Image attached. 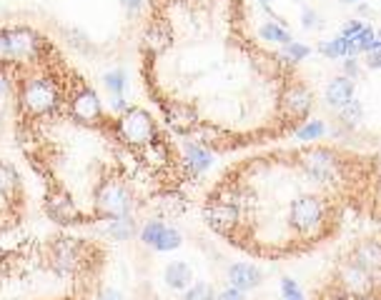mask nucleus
<instances>
[{
    "mask_svg": "<svg viewBox=\"0 0 381 300\" xmlns=\"http://www.w3.org/2000/svg\"><path fill=\"white\" fill-rule=\"evenodd\" d=\"M118 130L123 140L133 148H146L163 135L156 125L153 115L143 108H126L123 115H118Z\"/></svg>",
    "mask_w": 381,
    "mask_h": 300,
    "instance_id": "nucleus-1",
    "label": "nucleus"
},
{
    "mask_svg": "<svg viewBox=\"0 0 381 300\" xmlns=\"http://www.w3.org/2000/svg\"><path fill=\"white\" fill-rule=\"evenodd\" d=\"M326 205L319 195H299L289 205V223L301 235H314L324 225Z\"/></svg>",
    "mask_w": 381,
    "mask_h": 300,
    "instance_id": "nucleus-2",
    "label": "nucleus"
},
{
    "mask_svg": "<svg viewBox=\"0 0 381 300\" xmlns=\"http://www.w3.org/2000/svg\"><path fill=\"white\" fill-rule=\"evenodd\" d=\"M301 168H304L306 178L311 183H319V185H329L339 178V160L326 148H311V150H306L304 158H301Z\"/></svg>",
    "mask_w": 381,
    "mask_h": 300,
    "instance_id": "nucleus-3",
    "label": "nucleus"
},
{
    "mask_svg": "<svg viewBox=\"0 0 381 300\" xmlns=\"http://www.w3.org/2000/svg\"><path fill=\"white\" fill-rule=\"evenodd\" d=\"M66 105H68V113L81 123H96L103 118V108H101L98 95L88 86H83V83H78V86L73 88Z\"/></svg>",
    "mask_w": 381,
    "mask_h": 300,
    "instance_id": "nucleus-4",
    "label": "nucleus"
},
{
    "mask_svg": "<svg viewBox=\"0 0 381 300\" xmlns=\"http://www.w3.org/2000/svg\"><path fill=\"white\" fill-rule=\"evenodd\" d=\"M203 215H206V223L211 225L216 233H221V235H231L233 230H236L238 220H241V213H238L236 205L226 203V200L216 198V195L208 200Z\"/></svg>",
    "mask_w": 381,
    "mask_h": 300,
    "instance_id": "nucleus-5",
    "label": "nucleus"
},
{
    "mask_svg": "<svg viewBox=\"0 0 381 300\" xmlns=\"http://www.w3.org/2000/svg\"><path fill=\"white\" fill-rule=\"evenodd\" d=\"M341 285H344L351 295H356V298H364V295H369L371 288H374V280H371L369 270H364L361 265H356L354 260H349V263L341 265Z\"/></svg>",
    "mask_w": 381,
    "mask_h": 300,
    "instance_id": "nucleus-6",
    "label": "nucleus"
},
{
    "mask_svg": "<svg viewBox=\"0 0 381 300\" xmlns=\"http://www.w3.org/2000/svg\"><path fill=\"white\" fill-rule=\"evenodd\" d=\"M311 93L306 90L304 86H291V88H286L283 90V98H281V103H283V108H286V113H289L291 118H304L306 113L311 110Z\"/></svg>",
    "mask_w": 381,
    "mask_h": 300,
    "instance_id": "nucleus-7",
    "label": "nucleus"
},
{
    "mask_svg": "<svg viewBox=\"0 0 381 300\" xmlns=\"http://www.w3.org/2000/svg\"><path fill=\"white\" fill-rule=\"evenodd\" d=\"M356 265H361L364 270H381V243L379 240H364L356 245L354 255H351Z\"/></svg>",
    "mask_w": 381,
    "mask_h": 300,
    "instance_id": "nucleus-8",
    "label": "nucleus"
},
{
    "mask_svg": "<svg viewBox=\"0 0 381 300\" xmlns=\"http://www.w3.org/2000/svg\"><path fill=\"white\" fill-rule=\"evenodd\" d=\"M228 280H231L233 288L251 290L261 283V273H258V268H253V265H248V263H236L228 270Z\"/></svg>",
    "mask_w": 381,
    "mask_h": 300,
    "instance_id": "nucleus-9",
    "label": "nucleus"
},
{
    "mask_svg": "<svg viewBox=\"0 0 381 300\" xmlns=\"http://www.w3.org/2000/svg\"><path fill=\"white\" fill-rule=\"evenodd\" d=\"M211 153L206 148H201L198 143H188L186 145V168H188L190 175H201L203 170L211 168Z\"/></svg>",
    "mask_w": 381,
    "mask_h": 300,
    "instance_id": "nucleus-10",
    "label": "nucleus"
},
{
    "mask_svg": "<svg viewBox=\"0 0 381 300\" xmlns=\"http://www.w3.org/2000/svg\"><path fill=\"white\" fill-rule=\"evenodd\" d=\"M351 98H354V83L346 76L334 78V81L329 83V88H326V100L334 108H341L344 103H349Z\"/></svg>",
    "mask_w": 381,
    "mask_h": 300,
    "instance_id": "nucleus-11",
    "label": "nucleus"
},
{
    "mask_svg": "<svg viewBox=\"0 0 381 300\" xmlns=\"http://www.w3.org/2000/svg\"><path fill=\"white\" fill-rule=\"evenodd\" d=\"M21 193V175L13 165L0 163V195H11V198H18Z\"/></svg>",
    "mask_w": 381,
    "mask_h": 300,
    "instance_id": "nucleus-12",
    "label": "nucleus"
},
{
    "mask_svg": "<svg viewBox=\"0 0 381 300\" xmlns=\"http://www.w3.org/2000/svg\"><path fill=\"white\" fill-rule=\"evenodd\" d=\"M193 280V273H190V268L186 263H171L168 268H166V283L171 285V288H186V285Z\"/></svg>",
    "mask_w": 381,
    "mask_h": 300,
    "instance_id": "nucleus-13",
    "label": "nucleus"
},
{
    "mask_svg": "<svg viewBox=\"0 0 381 300\" xmlns=\"http://www.w3.org/2000/svg\"><path fill=\"white\" fill-rule=\"evenodd\" d=\"M108 235L116 240H126L133 235V220H131V215H126V218H113L108 225Z\"/></svg>",
    "mask_w": 381,
    "mask_h": 300,
    "instance_id": "nucleus-14",
    "label": "nucleus"
},
{
    "mask_svg": "<svg viewBox=\"0 0 381 300\" xmlns=\"http://www.w3.org/2000/svg\"><path fill=\"white\" fill-rule=\"evenodd\" d=\"M321 53H324L326 58H341V56H349L351 53V43H349V38H334L331 43H324L321 46Z\"/></svg>",
    "mask_w": 381,
    "mask_h": 300,
    "instance_id": "nucleus-15",
    "label": "nucleus"
},
{
    "mask_svg": "<svg viewBox=\"0 0 381 300\" xmlns=\"http://www.w3.org/2000/svg\"><path fill=\"white\" fill-rule=\"evenodd\" d=\"M261 38L263 41H271V43H281V46H289L291 43V36L283 31L281 26H276V23H266V26H261Z\"/></svg>",
    "mask_w": 381,
    "mask_h": 300,
    "instance_id": "nucleus-16",
    "label": "nucleus"
},
{
    "mask_svg": "<svg viewBox=\"0 0 381 300\" xmlns=\"http://www.w3.org/2000/svg\"><path fill=\"white\" fill-rule=\"evenodd\" d=\"M374 31L371 28H361L359 33H354V36L349 38V43H351V53H356V51H371V46H374Z\"/></svg>",
    "mask_w": 381,
    "mask_h": 300,
    "instance_id": "nucleus-17",
    "label": "nucleus"
},
{
    "mask_svg": "<svg viewBox=\"0 0 381 300\" xmlns=\"http://www.w3.org/2000/svg\"><path fill=\"white\" fill-rule=\"evenodd\" d=\"M178 245H181V233H178V230H173V228H163V233H161L158 243H156L153 248H156V250H161V253H168V250L178 248Z\"/></svg>",
    "mask_w": 381,
    "mask_h": 300,
    "instance_id": "nucleus-18",
    "label": "nucleus"
},
{
    "mask_svg": "<svg viewBox=\"0 0 381 300\" xmlns=\"http://www.w3.org/2000/svg\"><path fill=\"white\" fill-rule=\"evenodd\" d=\"M321 135H324V123L321 120H311L296 130V138H299V140H316V138H321Z\"/></svg>",
    "mask_w": 381,
    "mask_h": 300,
    "instance_id": "nucleus-19",
    "label": "nucleus"
},
{
    "mask_svg": "<svg viewBox=\"0 0 381 300\" xmlns=\"http://www.w3.org/2000/svg\"><path fill=\"white\" fill-rule=\"evenodd\" d=\"M166 225L161 223V220H151V223H146V228L141 230V240H143L146 245H156L161 238V233H163Z\"/></svg>",
    "mask_w": 381,
    "mask_h": 300,
    "instance_id": "nucleus-20",
    "label": "nucleus"
},
{
    "mask_svg": "<svg viewBox=\"0 0 381 300\" xmlns=\"http://www.w3.org/2000/svg\"><path fill=\"white\" fill-rule=\"evenodd\" d=\"M341 118H344L349 125H356V123L361 120V103L354 100V98H351L349 103H344V105H341Z\"/></svg>",
    "mask_w": 381,
    "mask_h": 300,
    "instance_id": "nucleus-21",
    "label": "nucleus"
},
{
    "mask_svg": "<svg viewBox=\"0 0 381 300\" xmlns=\"http://www.w3.org/2000/svg\"><path fill=\"white\" fill-rule=\"evenodd\" d=\"M183 300H216V295H213V288L208 283H198L186 293Z\"/></svg>",
    "mask_w": 381,
    "mask_h": 300,
    "instance_id": "nucleus-22",
    "label": "nucleus"
},
{
    "mask_svg": "<svg viewBox=\"0 0 381 300\" xmlns=\"http://www.w3.org/2000/svg\"><path fill=\"white\" fill-rule=\"evenodd\" d=\"M106 88H108L113 95H121V93H123V88H126V76L121 71L108 73V76H106Z\"/></svg>",
    "mask_w": 381,
    "mask_h": 300,
    "instance_id": "nucleus-23",
    "label": "nucleus"
},
{
    "mask_svg": "<svg viewBox=\"0 0 381 300\" xmlns=\"http://www.w3.org/2000/svg\"><path fill=\"white\" fill-rule=\"evenodd\" d=\"M304 58H309V48H306V46H301V43H294V41L286 46V61L299 63V61H304Z\"/></svg>",
    "mask_w": 381,
    "mask_h": 300,
    "instance_id": "nucleus-24",
    "label": "nucleus"
},
{
    "mask_svg": "<svg viewBox=\"0 0 381 300\" xmlns=\"http://www.w3.org/2000/svg\"><path fill=\"white\" fill-rule=\"evenodd\" d=\"M281 293H283V300H304L299 285H296L291 278H283L281 280Z\"/></svg>",
    "mask_w": 381,
    "mask_h": 300,
    "instance_id": "nucleus-25",
    "label": "nucleus"
},
{
    "mask_svg": "<svg viewBox=\"0 0 381 300\" xmlns=\"http://www.w3.org/2000/svg\"><path fill=\"white\" fill-rule=\"evenodd\" d=\"M216 300H246V298H243V290H238V288H228V290H223V293L218 295Z\"/></svg>",
    "mask_w": 381,
    "mask_h": 300,
    "instance_id": "nucleus-26",
    "label": "nucleus"
},
{
    "mask_svg": "<svg viewBox=\"0 0 381 300\" xmlns=\"http://www.w3.org/2000/svg\"><path fill=\"white\" fill-rule=\"evenodd\" d=\"M8 61V36H6V28L0 31V66Z\"/></svg>",
    "mask_w": 381,
    "mask_h": 300,
    "instance_id": "nucleus-27",
    "label": "nucleus"
},
{
    "mask_svg": "<svg viewBox=\"0 0 381 300\" xmlns=\"http://www.w3.org/2000/svg\"><path fill=\"white\" fill-rule=\"evenodd\" d=\"M121 3H123V8H126V11H131V13H133V11H138V8H143L146 3H148V0H121Z\"/></svg>",
    "mask_w": 381,
    "mask_h": 300,
    "instance_id": "nucleus-28",
    "label": "nucleus"
},
{
    "mask_svg": "<svg viewBox=\"0 0 381 300\" xmlns=\"http://www.w3.org/2000/svg\"><path fill=\"white\" fill-rule=\"evenodd\" d=\"M369 68H381V48H374L369 53Z\"/></svg>",
    "mask_w": 381,
    "mask_h": 300,
    "instance_id": "nucleus-29",
    "label": "nucleus"
},
{
    "mask_svg": "<svg viewBox=\"0 0 381 300\" xmlns=\"http://www.w3.org/2000/svg\"><path fill=\"white\" fill-rule=\"evenodd\" d=\"M314 26H316V13L304 11V28H314Z\"/></svg>",
    "mask_w": 381,
    "mask_h": 300,
    "instance_id": "nucleus-30",
    "label": "nucleus"
},
{
    "mask_svg": "<svg viewBox=\"0 0 381 300\" xmlns=\"http://www.w3.org/2000/svg\"><path fill=\"white\" fill-rule=\"evenodd\" d=\"M361 28H364L361 23H351V26H346V28H344V38H351L354 33H359Z\"/></svg>",
    "mask_w": 381,
    "mask_h": 300,
    "instance_id": "nucleus-31",
    "label": "nucleus"
},
{
    "mask_svg": "<svg viewBox=\"0 0 381 300\" xmlns=\"http://www.w3.org/2000/svg\"><path fill=\"white\" fill-rule=\"evenodd\" d=\"M101 300H121V298H118V293H103Z\"/></svg>",
    "mask_w": 381,
    "mask_h": 300,
    "instance_id": "nucleus-32",
    "label": "nucleus"
},
{
    "mask_svg": "<svg viewBox=\"0 0 381 300\" xmlns=\"http://www.w3.org/2000/svg\"><path fill=\"white\" fill-rule=\"evenodd\" d=\"M346 73H356V63L354 61L346 63Z\"/></svg>",
    "mask_w": 381,
    "mask_h": 300,
    "instance_id": "nucleus-33",
    "label": "nucleus"
},
{
    "mask_svg": "<svg viewBox=\"0 0 381 300\" xmlns=\"http://www.w3.org/2000/svg\"><path fill=\"white\" fill-rule=\"evenodd\" d=\"M344 3H359V0H344Z\"/></svg>",
    "mask_w": 381,
    "mask_h": 300,
    "instance_id": "nucleus-34",
    "label": "nucleus"
}]
</instances>
